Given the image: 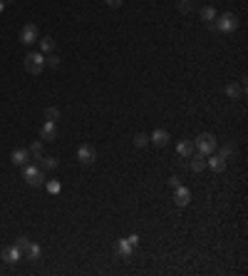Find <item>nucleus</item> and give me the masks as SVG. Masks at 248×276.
I'll return each mask as SVG.
<instances>
[{
  "label": "nucleus",
  "instance_id": "15",
  "mask_svg": "<svg viewBox=\"0 0 248 276\" xmlns=\"http://www.w3.org/2000/svg\"><path fill=\"white\" fill-rule=\"evenodd\" d=\"M194 149H196V147H194V139H189V137H186V139H181V142L176 144L179 157H191V154H194Z\"/></svg>",
  "mask_w": 248,
  "mask_h": 276
},
{
  "label": "nucleus",
  "instance_id": "17",
  "mask_svg": "<svg viewBox=\"0 0 248 276\" xmlns=\"http://www.w3.org/2000/svg\"><path fill=\"white\" fill-rule=\"evenodd\" d=\"M40 256H43V249H40V244H32V242H30V247L23 251V259H30V261H37Z\"/></svg>",
  "mask_w": 248,
  "mask_h": 276
},
{
  "label": "nucleus",
  "instance_id": "22",
  "mask_svg": "<svg viewBox=\"0 0 248 276\" xmlns=\"http://www.w3.org/2000/svg\"><path fill=\"white\" fill-rule=\"evenodd\" d=\"M45 187H48L50 194H60V192H62V184H60L57 179H45Z\"/></svg>",
  "mask_w": 248,
  "mask_h": 276
},
{
  "label": "nucleus",
  "instance_id": "8",
  "mask_svg": "<svg viewBox=\"0 0 248 276\" xmlns=\"http://www.w3.org/2000/svg\"><path fill=\"white\" fill-rule=\"evenodd\" d=\"M40 139H43V142H55L57 139V125L45 120V125L40 127Z\"/></svg>",
  "mask_w": 248,
  "mask_h": 276
},
{
  "label": "nucleus",
  "instance_id": "12",
  "mask_svg": "<svg viewBox=\"0 0 248 276\" xmlns=\"http://www.w3.org/2000/svg\"><path fill=\"white\" fill-rule=\"evenodd\" d=\"M10 160H13V165L15 167H25L30 160H32V157H30V149H13V154H10Z\"/></svg>",
  "mask_w": 248,
  "mask_h": 276
},
{
  "label": "nucleus",
  "instance_id": "28",
  "mask_svg": "<svg viewBox=\"0 0 248 276\" xmlns=\"http://www.w3.org/2000/svg\"><path fill=\"white\" fill-rule=\"evenodd\" d=\"M104 3H107L109 8H119V5L124 3V0H104Z\"/></svg>",
  "mask_w": 248,
  "mask_h": 276
},
{
  "label": "nucleus",
  "instance_id": "21",
  "mask_svg": "<svg viewBox=\"0 0 248 276\" xmlns=\"http://www.w3.org/2000/svg\"><path fill=\"white\" fill-rule=\"evenodd\" d=\"M40 48H43V53H52L55 50V40H52V37H40Z\"/></svg>",
  "mask_w": 248,
  "mask_h": 276
},
{
  "label": "nucleus",
  "instance_id": "27",
  "mask_svg": "<svg viewBox=\"0 0 248 276\" xmlns=\"http://www.w3.org/2000/svg\"><path fill=\"white\" fill-rule=\"evenodd\" d=\"M45 65H48V67H52V70H55V67H57V65H60V57H57V55H55V53H48V57H45Z\"/></svg>",
  "mask_w": 248,
  "mask_h": 276
},
{
  "label": "nucleus",
  "instance_id": "1",
  "mask_svg": "<svg viewBox=\"0 0 248 276\" xmlns=\"http://www.w3.org/2000/svg\"><path fill=\"white\" fill-rule=\"evenodd\" d=\"M23 177L30 187H43L45 184V172L43 167H35V165H25L23 167Z\"/></svg>",
  "mask_w": 248,
  "mask_h": 276
},
{
  "label": "nucleus",
  "instance_id": "11",
  "mask_svg": "<svg viewBox=\"0 0 248 276\" xmlns=\"http://www.w3.org/2000/svg\"><path fill=\"white\" fill-rule=\"evenodd\" d=\"M206 167H211L216 174H221V172H226V160L221 154H209L206 157Z\"/></svg>",
  "mask_w": 248,
  "mask_h": 276
},
{
  "label": "nucleus",
  "instance_id": "14",
  "mask_svg": "<svg viewBox=\"0 0 248 276\" xmlns=\"http://www.w3.org/2000/svg\"><path fill=\"white\" fill-rule=\"evenodd\" d=\"M206 169V154L194 152L191 154V172H203Z\"/></svg>",
  "mask_w": 248,
  "mask_h": 276
},
{
  "label": "nucleus",
  "instance_id": "9",
  "mask_svg": "<svg viewBox=\"0 0 248 276\" xmlns=\"http://www.w3.org/2000/svg\"><path fill=\"white\" fill-rule=\"evenodd\" d=\"M191 202V189L189 187H176L174 189V204L176 207H186Z\"/></svg>",
  "mask_w": 248,
  "mask_h": 276
},
{
  "label": "nucleus",
  "instance_id": "24",
  "mask_svg": "<svg viewBox=\"0 0 248 276\" xmlns=\"http://www.w3.org/2000/svg\"><path fill=\"white\" fill-rule=\"evenodd\" d=\"M147 144H149V135L137 132V135H134V147H147Z\"/></svg>",
  "mask_w": 248,
  "mask_h": 276
},
{
  "label": "nucleus",
  "instance_id": "4",
  "mask_svg": "<svg viewBox=\"0 0 248 276\" xmlns=\"http://www.w3.org/2000/svg\"><path fill=\"white\" fill-rule=\"evenodd\" d=\"M221 32H233L238 28V20L233 13H223V15H216V23H214Z\"/></svg>",
  "mask_w": 248,
  "mask_h": 276
},
{
  "label": "nucleus",
  "instance_id": "31",
  "mask_svg": "<svg viewBox=\"0 0 248 276\" xmlns=\"http://www.w3.org/2000/svg\"><path fill=\"white\" fill-rule=\"evenodd\" d=\"M5 10V0H0V13H3Z\"/></svg>",
  "mask_w": 248,
  "mask_h": 276
},
{
  "label": "nucleus",
  "instance_id": "5",
  "mask_svg": "<svg viewBox=\"0 0 248 276\" xmlns=\"http://www.w3.org/2000/svg\"><path fill=\"white\" fill-rule=\"evenodd\" d=\"M40 40V35H37V25L35 23H27V25H23V30H20V43L23 45H35Z\"/></svg>",
  "mask_w": 248,
  "mask_h": 276
},
{
  "label": "nucleus",
  "instance_id": "2",
  "mask_svg": "<svg viewBox=\"0 0 248 276\" xmlns=\"http://www.w3.org/2000/svg\"><path fill=\"white\" fill-rule=\"evenodd\" d=\"M216 137L214 135H209V132H203V135H198L196 139H194V147H196V152H201V154H214V149H216Z\"/></svg>",
  "mask_w": 248,
  "mask_h": 276
},
{
  "label": "nucleus",
  "instance_id": "18",
  "mask_svg": "<svg viewBox=\"0 0 248 276\" xmlns=\"http://www.w3.org/2000/svg\"><path fill=\"white\" fill-rule=\"evenodd\" d=\"M27 149H30V157H32V160H40V157H43V139H32Z\"/></svg>",
  "mask_w": 248,
  "mask_h": 276
},
{
  "label": "nucleus",
  "instance_id": "13",
  "mask_svg": "<svg viewBox=\"0 0 248 276\" xmlns=\"http://www.w3.org/2000/svg\"><path fill=\"white\" fill-rule=\"evenodd\" d=\"M149 142H154V147H167V144L172 142V137H169L167 130H154V132L149 135Z\"/></svg>",
  "mask_w": 248,
  "mask_h": 276
},
{
  "label": "nucleus",
  "instance_id": "23",
  "mask_svg": "<svg viewBox=\"0 0 248 276\" xmlns=\"http://www.w3.org/2000/svg\"><path fill=\"white\" fill-rule=\"evenodd\" d=\"M57 117H60V110L57 107H48L45 110V120L48 122H57Z\"/></svg>",
  "mask_w": 248,
  "mask_h": 276
},
{
  "label": "nucleus",
  "instance_id": "3",
  "mask_svg": "<svg viewBox=\"0 0 248 276\" xmlns=\"http://www.w3.org/2000/svg\"><path fill=\"white\" fill-rule=\"evenodd\" d=\"M25 70L30 75H40L45 70V55H40V53H27L25 55Z\"/></svg>",
  "mask_w": 248,
  "mask_h": 276
},
{
  "label": "nucleus",
  "instance_id": "16",
  "mask_svg": "<svg viewBox=\"0 0 248 276\" xmlns=\"http://www.w3.org/2000/svg\"><path fill=\"white\" fill-rule=\"evenodd\" d=\"M243 90H246V83H231V85H226V95L231 100H238L243 95Z\"/></svg>",
  "mask_w": 248,
  "mask_h": 276
},
{
  "label": "nucleus",
  "instance_id": "33",
  "mask_svg": "<svg viewBox=\"0 0 248 276\" xmlns=\"http://www.w3.org/2000/svg\"><path fill=\"white\" fill-rule=\"evenodd\" d=\"M5 3H8V0H5Z\"/></svg>",
  "mask_w": 248,
  "mask_h": 276
},
{
  "label": "nucleus",
  "instance_id": "19",
  "mask_svg": "<svg viewBox=\"0 0 248 276\" xmlns=\"http://www.w3.org/2000/svg\"><path fill=\"white\" fill-rule=\"evenodd\" d=\"M216 8H211V5H203L201 8V20H206V23H211V20H216Z\"/></svg>",
  "mask_w": 248,
  "mask_h": 276
},
{
  "label": "nucleus",
  "instance_id": "20",
  "mask_svg": "<svg viewBox=\"0 0 248 276\" xmlns=\"http://www.w3.org/2000/svg\"><path fill=\"white\" fill-rule=\"evenodd\" d=\"M57 157H40V167L43 169H57Z\"/></svg>",
  "mask_w": 248,
  "mask_h": 276
},
{
  "label": "nucleus",
  "instance_id": "10",
  "mask_svg": "<svg viewBox=\"0 0 248 276\" xmlns=\"http://www.w3.org/2000/svg\"><path fill=\"white\" fill-rule=\"evenodd\" d=\"M0 259H3L5 264H18V261L23 259V251H20V249H18L15 244H13V247H5V249H3V254H0Z\"/></svg>",
  "mask_w": 248,
  "mask_h": 276
},
{
  "label": "nucleus",
  "instance_id": "6",
  "mask_svg": "<svg viewBox=\"0 0 248 276\" xmlns=\"http://www.w3.org/2000/svg\"><path fill=\"white\" fill-rule=\"evenodd\" d=\"M77 160L82 162V165H95L97 162V149L92 147V144H79V149H77Z\"/></svg>",
  "mask_w": 248,
  "mask_h": 276
},
{
  "label": "nucleus",
  "instance_id": "30",
  "mask_svg": "<svg viewBox=\"0 0 248 276\" xmlns=\"http://www.w3.org/2000/svg\"><path fill=\"white\" fill-rule=\"evenodd\" d=\"M127 239H129V242H132L134 247H139V236H137V234H132V236H127Z\"/></svg>",
  "mask_w": 248,
  "mask_h": 276
},
{
  "label": "nucleus",
  "instance_id": "29",
  "mask_svg": "<svg viewBox=\"0 0 248 276\" xmlns=\"http://www.w3.org/2000/svg\"><path fill=\"white\" fill-rule=\"evenodd\" d=\"M169 187H172V189H176V187H181V182H179V177H172V179H169Z\"/></svg>",
  "mask_w": 248,
  "mask_h": 276
},
{
  "label": "nucleus",
  "instance_id": "25",
  "mask_svg": "<svg viewBox=\"0 0 248 276\" xmlns=\"http://www.w3.org/2000/svg\"><path fill=\"white\" fill-rule=\"evenodd\" d=\"M15 247H18L20 251H25V249L30 247V236H25V234H23V236H18V239H15Z\"/></svg>",
  "mask_w": 248,
  "mask_h": 276
},
{
  "label": "nucleus",
  "instance_id": "32",
  "mask_svg": "<svg viewBox=\"0 0 248 276\" xmlns=\"http://www.w3.org/2000/svg\"><path fill=\"white\" fill-rule=\"evenodd\" d=\"M181 3H186V0H181Z\"/></svg>",
  "mask_w": 248,
  "mask_h": 276
},
{
  "label": "nucleus",
  "instance_id": "7",
  "mask_svg": "<svg viewBox=\"0 0 248 276\" xmlns=\"http://www.w3.org/2000/svg\"><path fill=\"white\" fill-rule=\"evenodd\" d=\"M134 249H137V247L127 239V236H124V239H117V244H114V251H117L119 259H129V256L134 254Z\"/></svg>",
  "mask_w": 248,
  "mask_h": 276
},
{
  "label": "nucleus",
  "instance_id": "26",
  "mask_svg": "<svg viewBox=\"0 0 248 276\" xmlns=\"http://www.w3.org/2000/svg\"><path fill=\"white\" fill-rule=\"evenodd\" d=\"M219 154L223 157V160H228L231 154H236V147H233V144H223V147L219 149Z\"/></svg>",
  "mask_w": 248,
  "mask_h": 276
}]
</instances>
